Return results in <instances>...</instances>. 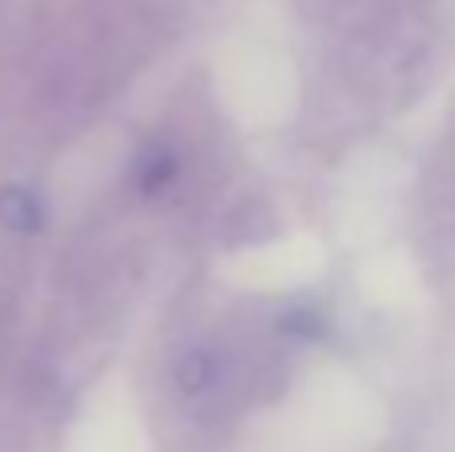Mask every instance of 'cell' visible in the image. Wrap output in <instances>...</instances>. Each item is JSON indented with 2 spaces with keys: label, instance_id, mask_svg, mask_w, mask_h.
Here are the masks:
<instances>
[{
  "label": "cell",
  "instance_id": "4",
  "mask_svg": "<svg viewBox=\"0 0 455 452\" xmlns=\"http://www.w3.org/2000/svg\"><path fill=\"white\" fill-rule=\"evenodd\" d=\"M315 312H291V317H283V333H320V325H315Z\"/></svg>",
  "mask_w": 455,
  "mask_h": 452
},
{
  "label": "cell",
  "instance_id": "1",
  "mask_svg": "<svg viewBox=\"0 0 455 452\" xmlns=\"http://www.w3.org/2000/svg\"><path fill=\"white\" fill-rule=\"evenodd\" d=\"M0 224L12 232H40L44 224V205L24 184H4L0 189Z\"/></svg>",
  "mask_w": 455,
  "mask_h": 452
},
{
  "label": "cell",
  "instance_id": "3",
  "mask_svg": "<svg viewBox=\"0 0 455 452\" xmlns=\"http://www.w3.org/2000/svg\"><path fill=\"white\" fill-rule=\"evenodd\" d=\"M216 376V360L208 357V352H188V357L176 365V384H180L184 392H200L208 389Z\"/></svg>",
  "mask_w": 455,
  "mask_h": 452
},
{
  "label": "cell",
  "instance_id": "2",
  "mask_svg": "<svg viewBox=\"0 0 455 452\" xmlns=\"http://www.w3.org/2000/svg\"><path fill=\"white\" fill-rule=\"evenodd\" d=\"M176 176V157L168 149H148L140 160H136V184H140V192H156L164 189L168 181Z\"/></svg>",
  "mask_w": 455,
  "mask_h": 452
}]
</instances>
